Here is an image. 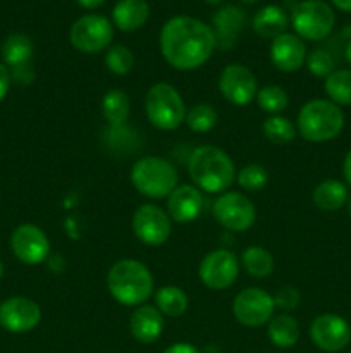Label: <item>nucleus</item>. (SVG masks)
I'll return each mask as SVG.
<instances>
[{"mask_svg":"<svg viewBox=\"0 0 351 353\" xmlns=\"http://www.w3.org/2000/svg\"><path fill=\"white\" fill-rule=\"evenodd\" d=\"M312 200L317 209L323 210V212H336V210L346 207L348 186L337 179H326L315 186Z\"/></svg>","mask_w":351,"mask_h":353,"instance_id":"obj_23","label":"nucleus"},{"mask_svg":"<svg viewBox=\"0 0 351 353\" xmlns=\"http://www.w3.org/2000/svg\"><path fill=\"white\" fill-rule=\"evenodd\" d=\"M164 353H200V350L196 347H193V345L182 343L181 341V343H174L165 348Z\"/></svg>","mask_w":351,"mask_h":353,"instance_id":"obj_38","label":"nucleus"},{"mask_svg":"<svg viewBox=\"0 0 351 353\" xmlns=\"http://www.w3.org/2000/svg\"><path fill=\"white\" fill-rule=\"evenodd\" d=\"M240 274V261L236 255L226 248L210 252L200 262V281L213 292H224L236 283Z\"/></svg>","mask_w":351,"mask_h":353,"instance_id":"obj_11","label":"nucleus"},{"mask_svg":"<svg viewBox=\"0 0 351 353\" xmlns=\"http://www.w3.org/2000/svg\"><path fill=\"white\" fill-rule=\"evenodd\" d=\"M257 102L262 110L272 114V116H279L288 107L289 97L288 92L284 88H281V86L267 85L258 90Z\"/></svg>","mask_w":351,"mask_h":353,"instance_id":"obj_32","label":"nucleus"},{"mask_svg":"<svg viewBox=\"0 0 351 353\" xmlns=\"http://www.w3.org/2000/svg\"><path fill=\"white\" fill-rule=\"evenodd\" d=\"M288 14L281 6H265L255 14L253 17V31L262 38H274L281 37L286 33L288 28Z\"/></svg>","mask_w":351,"mask_h":353,"instance_id":"obj_22","label":"nucleus"},{"mask_svg":"<svg viewBox=\"0 0 351 353\" xmlns=\"http://www.w3.org/2000/svg\"><path fill=\"white\" fill-rule=\"evenodd\" d=\"M213 217L226 230L241 233L250 230L257 219V210L251 200L240 192H226L213 203Z\"/></svg>","mask_w":351,"mask_h":353,"instance_id":"obj_9","label":"nucleus"},{"mask_svg":"<svg viewBox=\"0 0 351 353\" xmlns=\"http://www.w3.org/2000/svg\"><path fill=\"white\" fill-rule=\"evenodd\" d=\"M267 336L277 348H291L299 340V324L289 314L274 316L267 324Z\"/></svg>","mask_w":351,"mask_h":353,"instance_id":"obj_24","label":"nucleus"},{"mask_svg":"<svg viewBox=\"0 0 351 353\" xmlns=\"http://www.w3.org/2000/svg\"><path fill=\"white\" fill-rule=\"evenodd\" d=\"M236 181L244 192H260L267 185L268 172L262 164H248L237 172Z\"/></svg>","mask_w":351,"mask_h":353,"instance_id":"obj_34","label":"nucleus"},{"mask_svg":"<svg viewBox=\"0 0 351 353\" xmlns=\"http://www.w3.org/2000/svg\"><path fill=\"white\" fill-rule=\"evenodd\" d=\"M172 221L162 207L143 203L133 214V233L138 240L148 247H160L169 240Z\"/></svg>","mask_w":351,"mask_h":353,"instance_id":"obj_12","label":"nucleus"},{"mask_svg":"<svg viewBox=\"0 0 351 353\" xmlns=\"http://www.w3.org/2000/svg\"><path fill=\"white\" fill-rule=\"evenodd\" d=\"M264 130L265 138L272 143L277 145H286L291 143L292 140L298 134V130H296V124H292L288 117L282 116H270L264 121Z\"/></svg>","mask_w":351,"mask_h":353,"instance_id":"obj_30","label":"nucleus"},{"mask_svg":"<svg viewBox=\"0 0 351 353\" xmlns=\"http://www.w3.org/2000/svg\"><path fill=\"white\" fill-rule=\"evenodd\" d=\"M3 271H6V268H3V262H2V259H0V279L3 278Z\"/></svg>","mask_w":351,"mask_h":353,"instance_id":"obj_44","label":"nucleus"},{"mask_svg":"<svg viewBox=\"0 0 351 353\" xmlns=\"http://www.w3.org/2000/svg\"><path fill=\"white\" fill-rule=\"evenodd\" d=\"M241 2H244V3H257V2H260V0H241Z\"/></svg>","mask_w":351,"mask_h":353,"instance_id":"obj_46","label":"nucleus"},{"mask_svg":"<svg viewBox=\"0 0 351 353\" xmlns=\"http://www.w3.org/2000/svg\"><path fill=\"white\" fill-rule=\"evenodd\" d=\"M107 288L120 305L140 307L153 293V276L143 262L123 259L110 268L107 274Z\"/></svg>","mask_w":351,"mask_h":353,"instance_id":"obj_3","label":"nucleus"},{"mask_svg":"<svg viewBox=\"0 0 351 353\" xmlns=\"http://www.w3.org/2000/svg\"><path fill=\"white\" fill-rule=\"evenodd\" d=\"M270 61L281 72H296L306 62V47L296 34L284 33L270 45Z\"/></svg>","mask_w":351,"mask_h":353,"instance_id":"obj_17","label":"nucleus"},{"mask_svg":"<svg viewBox=\"0 0 351 353\" xmlns=\"http://www.w3.org/2000/svg\"><path fill=\"white\" fill-rule=\"evenodd\" d=\"M188 295L179 286L167 285L155 292V307L160 310L162 316L181 317L188 310Z\"/></svg>","mask_w":351,"mask_h":353,"instance_id":"obj_27","label":"nucleus"},{"mask_svg":"<svg viewBox=\"0 0 351 353\" xmlns=\"http://www.w3.org/2000/svg\"><path fill=\"white\" fill-rule=\"evenodd\" d=\"M150 16L147 0H119L112 9L114 24L120 31H136L143 26Z\"/></svg>","mask_w":351,"mask_h":353,"instance_id":"obj_21","label":"nucleus"},{"mask_svg":"<svg viewBox=\"0 0 351 353\" xmlns=\"http://www.w3.org/2000/svg\"><path fill=\"white\" fill-rule=\"evenodd\" d=\"M129 331L140 343L150 345L160 338L164 331V316L155 305H143L138 307L129 317Z\"/></svg>","mask_w":351,"mask_h":353,"instance_id":"obj_19","label":"nucleus"},{"mask_svg":"<svg viewBox=\"0 0 351 353\" xmlns=\"http://www.w3.org/2000/svg\"><path fill=\"white\" fill-rule=\"evenodd\" d=\"M344 55H346L348 64L351 65V38H350V41H348V45H346V52H344Z\"/></svg>","mask_w":351,"mask_h":353,"instance_id":"obj_42","label":"nucleus"},{"mask_svg":"<svg viewBox=\"0 0 351 353\" xmlns=\"http://www.w3.org/2000/svg\"><path fill=\"white\" fill-rule=\"evenodd\" d=\"M217 38L212 28L189 16L171 17L160 31V52L178 71L198 69L212 57Z\"/></svg>","mask_w":351,"mask_h":353,"instance_id":"obj_1","label":"nucleus"},{"mask_svg":"<svg viewBox=\"0 0 351 353\" xmlns=\"http://www.w3.org/2000/svg\"><path fill=\"white\" fill-rule=\"evenodd\" d=\"M114 28L107 17L100 14H86L74 21L69 31V40L76 50L83 54H96L112 43Z\"/></svg>","mask_w":351,"mask_h":353,"instance_id":"obj_8","label":"nucleus"},{"mask_svg":"<svg viewBox=\"0 0 351 353\" xmlns=\"http://www.w3.org/2000/svg\"><path fill=\"white\" fill-rule=\"evenodd\" d=\"M346 209H348V214H350V217H351V195H348V202H346Z\"/></svg>","mask_w":351,"mask_h":353,"instance_id":"obj_43","label":"nucleus"},{"mask_svg":"<svg viewBox=\"0 0 351 353\" xmlns=\"http://www.w3.org/2000/svg\"><path fill=\"white\" fill-rule=\"evenodd\" d=\"M274 302H275V307H279V309L295 310L296 307L299 305V302H301V295H299V292L295 288V286L288 285V286H282V288L275 293Z\"/></svg>","mask_w":351,"mask_h":353,"instance_id":"obj_36","label":"nucleus"},{"mask_svg":"<svg viewBox=\"0 0 351 353\" xmlns=\"http://www.w3.org/2000/svg\"><path fill=\"white\" fill-rule=\"evenodd\" d=\"M203 210V196L196 186L178 185L167 196V214L179 224L193 223Z\"/></svg>","mask_w":351,"mask_h":353,"instance_id":"obj_18","label":"nucleus"},{"mask_svg":"<svg viewBox=\"0 0 351 353\" xmlns=\"http://www.w3.org/2000/svg\"><path fill=\"white\" fill-rule=\"evenodd\" d=\"M343 174H344V179H346L348 186H351V148H350V150H348V154L344 155Z\"/></svg>","mask_w":351,"mask_h":353,"instance_id":"obj_39","label":"nucleus"},{"mask_svg":"<svg viewBox=\"0 0 351 353\" xmlns=\"http://www.w3.org/2000/svg\"><path fill=\"white\" fill-rule=\"evenodd\" d=\"M348 353H351V350H350V352H348Z\"/></svg>","mask_w":351,"mask_h":353,"instance_id":"obj_47","label":"nucleus"},{"mask_svg":"<svg viewBox=\"0 0 351 353\" xmlns=\"http://www.w3.org/2000/svg\"><path fill=\"white\" fill-rule=\"evenodd\" d=\"M76 2L81 7H85V9H98V7L103 6L105 0H76Z\"/></svg>","mask_w":351,"mask_h":353,"instance_id":"obj_40","label":"nucleus"},{"mask_svg":"<svg viewBox=\"0 0 351 353\" xmlns=\"http://www.w3.org/2000/svg\"><path fill=\"white\" fill-rule=\"evenodd\" d=\"M213 33H215L217 45L222 48L233 47L236 41L237 34L243 30L244 23H246V14L240 9V7L227 6L222 7L219 12L213 16Z\"/></svg>","mask_w":351,"mask_h":353,"instance_id":"obj_20","label":"nucleus"},{"mask_svg":"<svg viewBox=\"0 0 351 353\" xmlns=\"http://www.w3.org/2000/svg\"><path fill=\"white\" fill-rule=\"evenodd\" d=\"M344 128V112L339 105L326 99L306 102L299 109L296 130L306 141L323 143L339 137Z\"/></svg>","mask_w":351,"mask_h":353,"instance_id":"obj_4","label":"nucleus"},{"mask_svg":"<svg viewBox=\"0 0 351 353\" xmlns=\"http://www.w3.org/2000/svg\"><path fill=\"white\" fill-rule=\"evenodd\" d=\"M241 265H243L244 271H246L251 278H268L275 268L274 255H272L267 248L253 245V247H248L246 250L241 254Z\"/></svg>","mask_w":351,"mask_h":353,"instance_id":"obj_28","label":"nucleus"},{"mask_svg":"<svg viewBox=\"0 0 351 353\" xmlns=\"http://www.w3.org/2000/svg\"><path fill=\"white\" fill-rule=\"evenodd\" d=\"M206 3H210V6H217V3H220L222 0H205Z\"/></svg>","mask_w":351,"mask_h":353,"instance_id":"obj_45","label":"nucleus"},{"mask_svg":"<svg viewBox=\"0 0 351 353\" xmlns=\"http://www.w3.org/2000/svg\"><path fill=\"white\" fill-rule=\"evenodd\" d=\"M145 112L153 128L162 131L178 130L186 119V105L181 93L169 83H155L145 97Z\"/></svg>","mask_w":351,"mask_h":353,"instance_id":"obj_5","label":"nucleus"},{"mask_svg":"<svg viewBox=\"0 0 351 353\" xmlns=\"http://www.w3.org/2000/svg\"><path fill=\"white\" fill-rule=\"evenodd\" d=\"M105 68L116 76H126L134 68V54L126 45H114L105 54Z\"/></svg>","mask_w":351,"mask_h":353,"instance_id":"obj_33","label":"nucleus"},{"mask_svg":"<svg viewBox=\"0 0 351 353\" xmlns=\"http://www.w3.org/2000/svg\"><path fill=\"white\" fill-rule=\"evenodd\" d=\"M219 90L227 102L234 105H246L257 99L258 81L246 65L229 64L220 72Z\"/></svg>","mask_w":351,"mask_h":353,"instance_id":"obj_16","label":"nucleus"},{"mask_svg":"<svg viewBox=\"0 0 351 353\" xmlns=\"http://www.w3.org/2000/svg\"><path fill=\"white\" fill-rule=\"evenodd\" d=\"M178 171L162 157H143L131 169V183L148 199H165L178 186Z\"/></svg>","mask_w":351,"mask_h":353,"instance_id":"obj_6","label":"nucleus"},{"mask_svg":"<svg viewBox=\"0 0 351 353\" xmlns=\"http://www.w3.org/2000/svg\"><path fill=\"white\" fill-rule=\"evenodd\" d=\"M234 317L240 324L246 327H260L268 324L274 317L275 302L274 296L268 295L262 288H244L236 295L233 302Z\"/></svg>","mask_w":351,"mask_h":353,"instance_id":"obj_10","label":"nucleus"},{"mask_svg":"<svg viewBox=\"0 0 351 353\" xmlns=\"http://www.w3.org/2000/svg\"><path fill=\"white\" fill-rule=\"evenodd\" d=\"M131 103L126 92L119 88L109 90L102 99V116L112 128H120L127 123Z\"/></svg>","mask_w":351,"mask_h":353,"instance_id":"obj_26","label":"nucleus"},{"mask_svg":"<svg viewBox=\"0 0 351 353\" xmlns=\"http://www.w3.org/2000/svg\"><path fill=\"white\" fill-rule=\"evenodd\" d=\"M189 178L198 190L213 195H222L236 181V165L233 159L219 147L202 145L189 155Z\"/></svg>","mask_w":351,"mask_h":353,"instance_id":"obj_2","label":"nucleus"},{"mask_svg":"<svg viewBox=\"0 0 351 353\" xmlns=\"http://www.w3.org/2000/svg\"><path fill=\"white\" fill-rule=\"evenodd\" d=\"M327 97L339 107L351 105V69H334L323 83Z\"/></svg>","mask_w":351,"mask_h":353,"instance_id":"obj_29","label":"nucleus"},{"mask_svg":"<svg viewBox=\"0 0 351 353\" xmlns=\"http://www.w3.org/2000/svg\"><path fill=\"white\" fill-rule=\"evenodd\" d=\"M310 340L322 352H341L350 345L351 326L337 314H320L310 324Z\"/></svg>","mask_w":351,"mask_h":353,"instance_id":"obj_13","label":"nucleus"},{"mask_svg":"<svg viewBox=\"0 0 351 353\" xmlns=\"http://www.w3.org/2000/svg\"><path fill=\"white\" fill-rule=\"evenodd\" d=\"M10 83H12V76H10V69L7 68L3 62H0V102L7 97L10 88Z\"/></svg>","mask_w":351,"mask_h":353,"instance_id":"obj_37","label":"nucleus"},{"mask_svg":"<svg viewBox=\"0 0 351 353\" xmlns=\"http://www.w3.org/2000/svg\"><path fill=\"white\" fill-rule=\"evenodd\" d=\"M40 321V305L28 296H9L0 302V327L7 333H30Z\"/></svg>","mask_w":351,"mask_h":353,"instance_id":"obj_14","label":"nucleus"},{"mask_svg":"<svg viewBox=\"0 0 351 353\" xmlns=\"http://www.w3.org/2000/svg\"><path fill=\"white\" fill-rule=\"evenodd\" d=\"M343 12H351V0H330Z\"/></svg>","mask_w":351,"mask_h":353,"instance_id":"obj_41","label":"nucleus"},{"mask_svg":"<svg viewBox=\"0 0 351 353\" xmlns=\"http://www.w3.org/2000/svg\"><path fill=\"white\" fill-rule=\"evenodd\" d=\"M217 121H219V114L215 107L210 103H196L186 112L184 123L195 133H209L215 128Z\"/></svg>","mask_w":351,"mask_h":353,"instance_id":"obj_31","label":"nucleus"},{"mask_svg":"<svg viewBox=\"0 0 351 353\" xmlns=\"http://www.w3.org/2000/svg\"><path fill=\"white\" fill-rule=\"evenodd\" d=\"M306 68L315 78H323L334 72V59L327 50H313L306 55Z\"/></svg>","mask_w":351,"mask_h":353,"instance_id":"obj_35","label":"nucleus"},{"mask_svg":"<svg viewBox=\"0 0 351 353\" xmlns=\"http://www.w3.org/2000/svg\"><path fill=\"white\" fill-rule=\"evenodd\" d=\"M10 250L23 264L38 265L50 255V240L41 228L21 224L10 234Z\"/></svg>","mask_w":351,"mask_h":353,"instance_id":"obj_15","label":"nucleus"},{"mask_svg":"<svg viewBox=\"0 0 351 353\" xmlns=\"http://www.w3.org/2000/svg\"><path fill=\"white\" fill-rule=\"evenodd\" d=\"M291 23L296 37L308 41H320L332 31L336 16L332 7L323 0H303L292 7Z\"/></svg>","mask_w":351,"mask_h":353,"instance_id":"obj_7","label":"nucleus"},{"mask_svg":"<svg viewBox=\"0 0 351 353\" xmlns=\"http://www.w3.org/2000/svg\"><path fill=\"white\" fill-rule=\"evenodd\" d=\"M33 41L30 37L23 33H14L6 38L2 43V59L3 64L9 69H17L28 65L30 59L33 57Z\"/></svg>","mask_w":351,"mask_h":353,"instance_id":"obj_25","label":"nucleus"}]
</instances>
